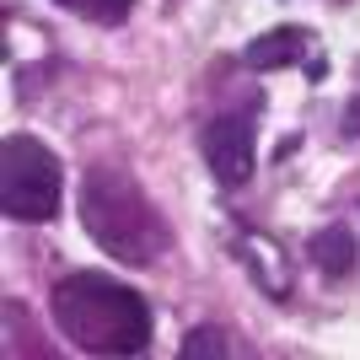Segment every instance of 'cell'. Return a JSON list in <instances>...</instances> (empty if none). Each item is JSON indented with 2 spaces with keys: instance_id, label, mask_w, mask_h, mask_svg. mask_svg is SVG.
Wrapping results in <instances>:
<instances>
[{
  "instance_id": "6da1fadb",
  "label": "cell",
  "mask_w": 360,
  "mask_h": 360,
  "mask_svg": "<svg viewBox=\"0 0 360 360\" xmlns=\"http://www.w3.org/2000/svg\"><path fill=\"white\" fill-rule=\"evenodd\" d=\"M54 323L81 355H140L150 345V301L103 269H75L49 290Z\"/></svg>"
},
{
  "instance_id": "7a4b0ae2",
  "label": "cell",
  "mask_w": 360,
  "mask_h": 360,
  "mask_svg": "<svg viewBox=\"0 0 360 360\" xmlns=\"http://www.w3.org/2000/svg\"><path fill=\"white\" fill-rule=\"evenodd\" d=\"M75 210H81L86 237L108 258L129 264V269H146V264H156L172 248V231H167L162 210L150 205V194L135 183V172H124V167H108V162L86 167Z\"/></svg>"
},
{
  "instance_id": "3957f363",
  "label": "cell",
  "mask_w": 360,
  "mask_h": 360,
  "mask_svg": "<svg viewBox=\"0 0 360 360\" xmlns=\"http://www.w3.org/2000/svg\"><path fill=\"white\" fill-rule=\"evenodd\" d=\"M65 205V167L38 135H6L0 146V210L6 221L44 226Z\"/></svg>"
},
{
  "instance_id": "277c9868",
  "label": "cell",
  "mask_w": 360,
  "mask_h": 360,
  "mask_svg": "<svg viewBox=\"0 0 360 360\" xmlns=\"http://www.w3.org/2000/svg\"><path fill=\"white\" fill-rule=\"evenodd\" d=\"M253 113H215L205 129H199V150H205V167L215 172V183L237 188L253 172Z\"/></svg>"
},
{
  "instance_id": "5b68a950",
  "label": "cell",
  "mask_w": 360,
  "mask_h": 360,
  "mask_svg": "<svg viewBox=\"0 0 360 360\" xmlns=\"http://www.w3.org/2000/svg\"><path fill=\"white\" fill-rule=\"evenodd\" d=\"M231 253H237V264L253 274V285L264 290L269 301H285V296H290V285H296V269H290L285 248H280L274 237H264V231H237Z\"/></svg>"
},
{
  "instance_id": "8992f818",
  "label": "cell",
  "mask_w": 360,
  "mask_h": 360,
  "mask_svg": "<svg viewBox=\"0 0 360 360\" xmlns=\"http://www.w3.org/2000/svg\"><path fill=\"white\" fill-rule=\"evenodd\" d=\"M307 44H312L307 27H274V32H264V38H253V44L242 49V65L248 70H280V65H296L307 54Z\"/></svg>"
},
{
  "instance_id": "52a82bcc",
  "label": "cell",
  "mask_w": 360,
  "mask_h": 360,
  "mask_svg": "<svg viewBox=\"0 0 360 360\" xmlns=\"http://www.w3.org/2000/svg\"><path fill=\"white\" fill-rule=\"evenodd\" d=\"M307 253H312V264L328 274V280H345V274H355V264H360V242H355V231H349L345 221H333L307 242Z\"/></svg>"
},
{
  "instance_id": "ba28073f",
  "label": "cell",
  "mask_w": 360,
  "mask_h": 360,
  "mask_svg": "<svg viewBox=\"0 0 360 360\" xmlns=\"http://www.w3.org/2000/svg\"><path fill=\"white\" fill-rule=\"evenodd\" d=\"M54 6L81 16V22H97V27H119L124 16L135 11V0H54Z\"/></svg>"
},
{
  "instance_id": "9c48e42d",
  "label": "cell",
  "mask_w": 360,
  "mask_h": 360,
  "mask_svg": "<svg viewBox=\"0 0 360 360\" xmlns=\"http://www.w3.org/2000/svg\"><path fill=\"white\" fill-rule=\"evenodd\" d=\"M242 345H231V333L226 328H188V339H183V360L194 355H237Z\"/></svg>"
},
{
  "instance_id": "30bf717a",
  "label": "cell",
  "mask_w": 360,
  "mask_h": 360,
  "mask_svg": "<svg viewBox=\"0 0 360 360\" xmlns=\"http://www.w3.org/2000/svg\"><path fill=\"white\" fill-rule=\"evenodd\" d=\"M345 135H349V140H360V97L349 103V113H345Z\"/></svg>"
}]
</instances>
